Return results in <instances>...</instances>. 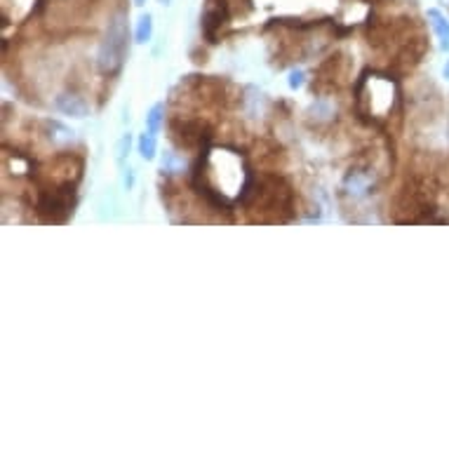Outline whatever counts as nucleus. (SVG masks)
<instances>
[{"instance_id":"nucleus-1","label":"nucleus","mask_w":449,"mask_h":449,"mask_svg":"<svg viewBox=\"0 0 449 449\" xmlns=\"http://www.w3.org/2000/svg\"><path fill=\"white\" fill-rule=\"evenodd\" d=\"M193 184L205 198L216 205H228L230 200L245 198L250 191V174L242 167V160L228 149L207 151L195 167Z\"/></svg>"},{"instance_id":"nucleus-2","label":"nucleus","mask_w":449,"mask_h":449,"mask_svg":"<svg viewBox=\"0 0 449 449\" xmlns=\"http://www.w3.org/2000/svg\"><path fill=\"white\" fill-rule=\"evenodd\" d=\"M128 22H125L123 15L113 17L109 22L106 38L99 47V68L104 73L113 75L123 68L125 57H128Z\"/></svg>"},{"instance_id":"nucleus-3","label":"nucleus","mask_w":449,"mask_h":449,"mask_svg":"<svg viewBox=\"0 0 449 449\" xmlns=\"http://www.w3.org/2000/svg\"><path fill=\"white\" fill-rule=\"evenodd\" d=\"M54 106H57L64 116H71V118H85L90 113L87 102L78 94H68V92L59 94L57 99H54Z\"/></svg>"},{"instance_id":"nucleus-4","label":"nucleus","mask_w":449,"mask_h":449,"mask_svg":"<svg viewBox=\"0 0 449 449\" xmlns=\"http://www.w3.org/2000/svg\"><path fill=\"white\" fill-rule=\"evenodd\" d=\"M371 174L367 170H350L346 174V179H343V186H346V191L348 193H353V195H362V193H367L369 191V186H371Z\"/></svg>"},{"instance_id":"nucleus-5","label":"nucleus","mask_w":449,"mask_h":449,"mask_svg":"<svg viewBox=\"0 0 449 449\" xmlns=\"http://www.w3.org/2000/svg\"><path fill=\"white\" fill-rule=\"evenodd\" d=\"M45 130H47V139H50L54 146H66L73 142V130L57 121H47Z\"/></svg>"},{"instance_id":"nucleus-6","label":"nucleus","mask_w":449,"mask_h":449,"mask_svg":"<svg viewBox=\"0 0 449 449\" xmlns=\"http://www.w3.org/2000/svg\"><path fill=\"white\" fill-rule=\"evenodd\" d=\"M428 19H431L435 33H438V38L442 40V47L447 50V47H449V22L440 15L438 10H431V12H428Z\"/></svg>"},{"instance_id":"nucleus-7","label":"nucleus","mask_w":449,"mask_h":449,"mask_svg":"<svg viewBox=\"0 0 449 449\" xmlns=\"http://www.w3.org/2000/svg\"><path fill=\"white\" fill-rule=\"evenodd\" d=\"M153 36V17L151 15H142V19L137 22V31H135V40L137 43H149Z\"/></svg>"},{"instance_id":"nucleus-8","label":"nucleus","mask_w":449,"mask_h":449,"mask_svg":"<svg viewBox=\"0 0 449 449\" xmlns=\"http://www.w3.org/2000/svg\"><path fill=\"white\" fill-rule=\"evenodd\" d=\"M139 153H142L144 160H153L156 158V135H151L149 130L139 137Z\"/></svg>"},{"instance_id":"nucleus-9","label":"nucleus","mask_w":449,"mask_h":449,"mask_svg":"<svg viewBox=\"0 0 449 449\" xmlns=\"http://www.w3.org/2000/svg\"><path fill=\"white\" fill-rule=\"evenodd\" d=\"M163 113H165V106L163 104H156V106L149 111V116H146V130H149L151 135H158L160 125H163Z\"/></svg>"},{"instance_id":"nucleus-10","label":"nucleus","mask_w":449,"mask_h":449,"mask_svg":"<svg viewBox=\"0 0 449 449\" xmlns=\"http://www.w3.org/2000/svg\"><path fill=\"white\" fill-rule=\"evenodd\" d=\"M181 167H184V163L174 156V153H165V158H163V172H179Z\"/></svg>"},{"instance_id":"nucleus-11","label":"nucleus","mask_w":449,"mask_h":449,"mask_svg":"<svg viewBox=\"0 0 449 449\" xmlns=\"http://www.w3.org/2000/svg\"><path fill=\"white\" fill-rule=\"evenodd\" d=\"M130 142H132L130 135H125V137L121 139V142H118V160H121V163L125 160V156L130 153Z\"/></svg>"},{"instance_id":"nucleus-12","label":"nucleus","mask_w":449,"mask_h":449,"mask_svg":"<svg viewBox=\"0 0 449 449\" xmlns=\"http://www.w3.org/2000/svg\"><path fill=\"white\" fill-rule=\"evenodd\" d=\"M301 85H304V73H301V71H292L290 73V87L292 90H299Z\"/></svg>"},{"instance_id":"nucleus-13","label":"nucleus","mask_w":449,"mask_h":449,"mask_svg":"<svg viewBox=\"0 0 449 449\" xmlns=\"http://www.w3.org/2000/svg\"><path fill=\"white\" fill-rule=\"evenodd\" d=\"M125 186H128V191L132 186H135V174H132V170L128 167V172H125Z\"/></svg>"},{"instance_id":"nucleus-14","label":"nucleus","mask_w":449,"mask_h":449,"mask_svg":"<svg viewBox=\"0 0 449 449\" xmlns=\"http://www.w3.org/2000/svg\"><path fill=\"white\" fill-rule=\"evenodd\" d=\"M445 78H449V64L445 66Z\"/></svg>"},{"instance_id":"nucleus-15","label":"nucleus","mask_w":449,"mask_h":449,"mask_svg":"<svg viewBox=\"0 0 449 449\" xmlns=\"http://www.w3.org/2000/svg\"><path fill=\"white\" fill-rule=\"evenodd\" d=\"M135 3H137V5H144V3H146V0H135Z\"/></svg>"},{"instance_id":"nucleus-16","label":"nucleus","mask_w":449,"mask_h":449,"mask_svg":"<svg viewBox=\"0 0 449 449\" xmlns=\"http://www.w3.org/2000/svg\"><path fill=\"white\" fill-rule=\"evenodd\" d=\"M160 3H163V5H170V0H160Z\"/></svg>"}]
</instances>
